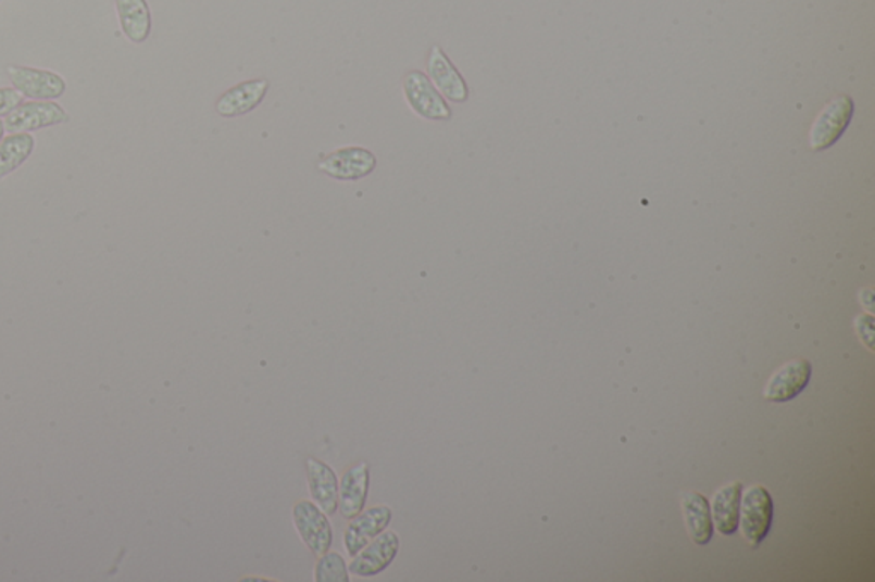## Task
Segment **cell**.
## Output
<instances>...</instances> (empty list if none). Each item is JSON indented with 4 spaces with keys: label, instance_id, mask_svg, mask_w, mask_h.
<instances>
[{
    "label": "cell",
    "instance_id": "7",
    "mask_svg": "<svg viewBox=\"0 0 875 582\" xmlns=\"http://www.w3.org/2000/svg\"><path fill=\"white\" fill-rule=\"evenodd\" d=\"M376 163L375 154L368 149L345 148L322 157L318 169L334 180L357 181L372 175Z\"/></svg>",
    "mask_w": 875,
    "mask_h": 582
},
{
    "label": "cell",
    "instance_id": "17",
    "mask_svg": "<svg viewBox=\"0 0 875 582\" xmlns=\"http://www.w3.org/2000/svg\"><path fill=\"white\" fill-rule=\"evenodd\" d=\"M116 14L127 40L145 43L152 31L151 9L146 0H115Z\"/></svg>",
    "mask_w": 875,
    "mask_h": 582
},
{
    "label": "cell",
    "instance_id": "9",
    "mask_svg": "<svg viewBox=\"0 0 875 582\" xmlns=\"http://www.w3.org/2000/svg\"><path fill=\"white\" fill-rule=\"evenodd\" d=\"M392 509L388 506H376L372 509L361 510L357 518H352L345 533V546L349 557H354L363 551L373 539L387 530L392 522Z\"/></svg>",
    "mask_w": 875,
    "mask_h": 582
},
{
    "label": "cell",
    "instance_id": "10",
    "mask_svg": "<svg viewBox=\"0 0 875 582\" xmlns=\"http://www.w3.org/2000/svg\"><path fill=\"white\" fill-rule=\"evenodd\" d=\"M811 376L812 366L809 360H790L770 378L764 388V398L775 403L790 402L808 388Z\"/></svg>",
    "mask_w": 875,
    "mask_h": 582
},
{
    "label": "cell",
    "instance_id": "20",
    "mask_svg": "<svg viewBox=\"0 0 875 582\" xmlns=\"http://www.w3.org/2000/svg\"><path fill=\"white\" fill-rule=\"evenodd\" d=\"M23 103V94L14 88H0V116H8Z\"/></svg>",
    "mask_w": 875,
    "mask_h": 582
},
{
    "label": "cell",
    "instance_id": "22",
    "mask_svg": "<svg viewBox=\"0 0 875 582\" xmlns=\"http://www.w3.org/2000/svg\"><path fill=\"white\" fill-rule=\"evenodd\" d=\"M4 132H5L4 122L0 121V140L4 139Z\"/></svg>",
    "mask_w": 875,
    "mask_h": 582
},
{
    "label": "cell",
    "instance_id": "11",
    "mask_svg": "<svg viewBox=\"0 0 875 582\" xmlns=\"http://www.w3.org/2000/svg\"><path fill=\"white\" fill-rule=\"evenodd\" d=\"M429 79L447 100L465 103L468 100V88L464 77L460 76L455 65L448 59L441 47L435 45L428 55Z\"/></svg>",
    "mask_w": 875,
    "mask_h": 582
},
{
    "label": "cell",
    "instance_id": "5",
    "mask_svg": "<svg viewBox=\"0 0 875 582\" xmlns=\"http://www.w3.org/2000/svg\"><path fill=\"white\" fill-rule=\"evenodd\" d=\"M400 551V539L396 531L378 534L363 551L358 552L349 564V574L357 578H375L392 566Z\"/></svg>",
    "mask_w": 875,
    "mask_h": 582
},
{
    "label": "cell",
    "instance_id": "12",
    "mask_svg": "<svg viewBox=\"0 0 875 582\" xmlns=\"http://www.w3.org/2000/svg\"><path fill=\"white\" fill-rule=\"evenodd\" d=\"M370 495V465L358 463L342 475L339 482V510L342 518L351 521L364 510Z\"/></svg>",
    "mask_w": 875,
    "mask_h": 582
},
{
    "label": "cell",
    "instance_id": "3",
    "mask_svg": "<svg viewBox=\"0 0 875 582\" xmlns=\"http://www.w3.org/2000/svg\"><path fill=\"white\" fill-rule=\"evenodd\" d=\"M67 122L68 113L55 101H28L5 116L4 128L9 134H33Z\"/></svg>",
    "mask_w": 875,
    "mask_h": 582
},
{
    "label": "cell",
    "instance_id": "1",
    "mask_svg": "<svg viewBox=\"0 0 875 582\" xmlns=\"http://www.w3.org/2000/svg\"><path fill=\"white\" fill-rule=\"evenodd\" d=\"M772 494L763 485L749 486L742 492L740 503L739 528L743 539L748 540L752 548H758L764 542L773 524Z\"/></svg>",
    "mask_w": 875,
    "mask_h": 582
},
{
    "label": "cell",
    "instance_id": "15",
    "mask_svg": "<svg viewBox=\"0 0 875 582\" xmlns=\"http://www.w3.org/2000/svg\"><path fill=\"white\" fill-rule=\"evenodd\" d=\"M742 482H730L722 486L713 497L712 519L713 527L724 536H732L739 530L740 503H742Z\"/></svg>",
    "mask_w": 875,
    "mask_h": 582
},
{
    "label": "cell",
    "instance_id": "2",
    "mask_svg": "<svg viewBox=\"0 0 875 582\" xmlns=\"http://www.w3.org/2000/svg\"><path fill=\"white\" fill-rule=\"evenodd\" d=\"M292 522L300 534L301 542L316 557L327 554L333 548L334 530L321 507L313 501H300L292 507Z\"/></svg>",
    "mask_w": 875,
    "mask_h": 582
},
{
    "label": "cell",
    "instance_id": "18",
    "mask_svg": "<svg viewBox=\"0 0 875 582\" xmlns=\"http://www.w3.org/2000/svg\"><path fill=\"white\" fill-rule=\"evenodd\" d=\"M35 151V137L32 134H9L0 140V181L13 175Z\"/></svg>",
    "mask_w": 875,
    "mask_h": 582
},
{
    "label": "cell",
    "instance_id": "13",
    "mask_svg": "<svg viewBox=\"0 0 875 582\" xmlns=\"http://www.w3.org/2000/svg\"><path fill=\"white\" fill-rule=\"evenodd\" d=\"M307 477L313 503L321 507L325 515H336L339 510V477L334 468L322 459L309 458Z\"/></svg>",
    "mask_w": 875,
    "mask_h": 582
},
{
    "label": "cell",
    "instance_id": "6",
    "mask_svg": "<svg viewBox=\"0 0 875 582\" xmlns=\"http://www.w3.org/2000/svg\"><path fill=\"white\" fill-rule=\"evenodd\" d=\"M8 76L13 83L14 89L29 100H59L64 97L65 89H67L64 77L52 71H45V68L9 65Z\"/></svg>",
    "mask_w": 875,
    "mask_h": 582
},
{
    "label": "cell",
    "instance_id": "8",
    "mask_svg": "<svg viewBox=\"0 0 875 582\" xmlns=\"http://www.w3.org/2000/svg\"><path fill=\"white\" fill-rule=\"evenodd\" d=\"M853 115V101L848 97H839L827 104L812 125L811 148L814 151L832 148L841 134L847 130Z\"/></svg>",
    "mask_w": 875,
    "mask_h": 582
},
{
    "label": "cell",
    "instance_id": "21",
    "mask_svg": "<svg viewBox=\"0 0 875 582\" xmlns=\"http://www.w3.org/2000/svg\"><path fill=\"white\" fill-rule=\"evenodd\" d=\"M857 331H859L862 342L872 351L874 349V345H872V342H874V319H872V316H859Z\"/></svg>",
    "mask_w": 875,
    "mask_h": 582
},
{
    "label": "cell",
    "instance_id": "16",
    "mask_svg": "<svg viewBox=\"0 0 875 582\" xmlns=\"http://www.w3.org/2000/svg\"><path fill=\"white\" fill-rule=\"evenodd\" d=\"M683 513L692 542L701 546L712 542L715 527L708 498L698 492H686L683 494Z\"/></svg>",
    "mask_w": 875,
    "mask_h": 582
},
{
    "label": "cell",
    "instance_id": "4",
    "mask_svg": "<svg viewBox=\"0 0 875 582\" xmlns=\"http://www.w3.org/2000/svg\"><path fill=\"white\" fill-rule=\"evenodd\" d=\"M404 94L412 112L426 121L441 122L452 118V110L445 103L443 97L435 88L432 79L421 71H411L404 77Z\"/></svg>",
    "mask_w": 875,
    "mask_h": 582
},
{
    "label": "cell",
    "instance_id": "14",
    "mask_svg": "<svg viewBox=\"0 0 875 582\" xmlns=\"http://www.w3.org/2000/svg\"><path fill=\"white\" fill-rule=\"evenodd\" d=\"M268 91V80L255 79L247 80L241 85L235 86L229 91L224 92L217 100L216 112L226 118L233 116L247 115L262 103Z\"/></svg>",
    "mask_w": 875,
    "mask_h": 582
},
{
    "label": "cell",
    "instance_id": "19",
    "mask_svg": "<svg viewBox=\"0 0 875 582\" xmlns=\"http://www.w3.org/2000/svg\"><path fill=\"white\" fill-rule=\"evenodd\" d=\"M316 582H349V566L345 557L337 552L328 551L318 557L315 566Z\"/></svg>",
    "mask_w": 875,
    "mask_h": 582
},
{
    "label": "cell",
    "instance_id": "23",
    "mask_svg": "<svg viewBox=\"0 0 875 582\" xmlns=\"http://www.w3.org/2000/svg\"><path fill=\"white\" fill-rule=\"evenodd\" d=\"M0 2H2V0H0Z\"/></svg>",
    "mask_w": 875,
    "mask_h": 582
}]
</instances>
